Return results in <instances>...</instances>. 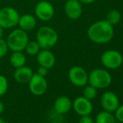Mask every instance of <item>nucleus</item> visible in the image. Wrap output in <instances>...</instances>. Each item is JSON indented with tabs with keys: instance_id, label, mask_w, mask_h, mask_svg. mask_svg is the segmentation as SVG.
Returning a JSON list of instances; mask_svg holds the SVG:
<instances>
[{
	"instance_id": "obj_1",
	"label": "nucleus",
	"mask_w": 123,
	"mask_h": 123,
	"mask_svg": "<svg viewBox=\"0 0 123 123\" xmlns=\"http://www.w3.org/2000/svg\"><path fill=\"white\" fill-rule=\"evenodd\" d=\"M88 38L91 42L103 44L110 42L114 37V28L106 20H99L89 27Z\"/></svg>"
},
{
	"instance_id": "obj_19",
	"label": "nucleus",
	"mask_w": 123,
	"mask_h": 123,
	"mask_svg": "<svg viewBox=\"0 0 123 123\" xmlns=\"http://www.w3.org/2000/svg\"><path fill=\"white\" fill-rule=\"evenodd\" d=\"M121 19H122V14H121L120 11L117 9L110 10L107 13L106 17H105V20L112 26L118 25L120 23Z\"/></svg>"
},
{
	"instance_id": "obj_16",
	"label": "nucleus",
	"mask_w": 123,
	"mask_h": 123,
	"mask_svg": "<svg viewBox=\"0 0 123 123\" xmlns=\"http://www.w3.org/2000/svg\"><path fill=\"white\" fill-rule=\"evenodd\" d=\"M18 25L19 29L26 31H31L37 25V18L34 15L30 13H25L21 15L18 19Z\"/></svg>"
},
{
	"instance_id": "obj_2",
	"label": "nucleus",
	"mask_w": 123,
	"mask_h": 123,
	"mask_svg": "<svg viewBox=\"0 0 123 123\" xmlns=\"http://www.w3.org/2000/svg\"><path fill=\"white\" fill-rule=\"evenodd\" d=\"M59 40L58 33L49 26H42L36 33V41L41 49H50Z\"/></svg>"
},
{
	"instance_id": "obj_29",
	"label": "nucleus",
	"mask_w": 123,
	"mask_h": 123,
	"mask_svg": "<svg viewBox=\"0 0 123 123\" xmlns=\"http://www.w3.org/2000/svg\"><path fill=\"white\" fill-rule=\"evenodd\" d=\"M3 30H4V29H3V27L0 25V39H1V38L3 37Z\"/></svg>"
},
{
	"instance_id": "obj_23",
	"label": "nucleus",
	"mask_w": 123,
	"mask_h": 123,
	"mask_svg": "<svg viewBox=\"0 0 123 123\" xmlns=\"http://www.w3.org/2000/svg\"><path fill=\"white\" fill-rule=\"evenodd\" d=\"M8 47L7 44L6 40L1 38L0 39V59L3 58L4 56H6V55L8 54Z\"/></svg>"
},
{
	"instance_id": "obj_8",
	"label": "nucleus",
	"mask_w": 123,
	"mask_h": 123,
	"mask_svg": "<svg viewBox=\"0 0 123 123\" xmlns=\"http://www.w3.org/2000/svg\"><path fill=\"white\" fill-rule=\"evenodd\" d=\"M68 77L70 82L78 87H83L88 83V73L81 66L71 67L69 70Z\"/></svg>"
},
{
	"instance_id": "obj_31",
	"label": "nucleus",
	"mask_w": 123,
	"mask_h": 123,
	"mask_svg": "<svg viewBox=\"0 0 123 123\" xmlns=\"http://www.w3.org/2000/svg\"><path fill=\"white\" fill-rule=\"evenodd\" d=\"M118 123H123V122H118Z\"/></svg>"
},
{
	"instance_id": "obj_28",
	"label": "nucleus",
	"mask_w": 123,
	"mask_h": 123,
	"mask_svg": "<svg viewBox=\"0 0 123 123\" xmlns=\"http://www.w3.org/2000/svg\"><path fill=\"white\" fill-rule=\"evenodd\" d=\"M5 110V107H4V104L0 100V114H2Z\"/></svg>"
},
{
	"instance_id": "obj_18",
	"label": "nucleus",
	"mask_w": 123,
	"mask_h": 123,
	"mask_svg": "<svg viewBox=\"0 0 123 123\" xmlns=\"http://www.w3.org/2000/svg\"><path fill=\"white\" fill-rule=\"evenodd\" d=\"M96 123H116V118L111 112L103 111L97 114Z\"/></svg>"
},
{
	"instance_id": "obj_10",
	"label": "nucleus",
	"mask_w": 123,
	"mask_h": 123,
	"mask_svg": "<svg viewBox=\"0 0 123 123\" xmlns=\"http://www.w3.org/2000/svg\"><path fill=\"white\" fill-rule=\"evenodd\" d=\"M72 107L76 114L79 116L91 115L93 111V104L91 100H88L84 96H79L72 102Z\"/></svg>"
},
{
	"instance_id": "obj_20",
	"label": "nucleus",
	"mask_w": 123,
	"mask_h": 123,
	"mask_svg": "<svg viewBox=\"0 0 123 123\" xmlns=\"http://www.w3.org/2000/svg\"><path fill=\"white\" fill-rule=\"evenodd\" d=\"M40 49H41L40 46H39V44H38V42L36 40L29 41L25 49L26 53L29 55H30V56L37 55V54L40 51Z\"/></svg>"
},
{
	"instance_id": "obj_26",
	"label": "nucleus",
	"mask_w": 123,
	"mask_h": 123,
	"mask_svg": "<svg viewBox=\"0 0 123 123\" xmlns=\"http://www.w3.org/2000/svg\"><path fill=\"white\" fill-rule=\"evenodd\" d=\"M48 70H49V69L45 68V67L39 66V69H38V70H37V74H39V75H41V76L45 77V76L48 74Z\"/></svg>"
},
{
	"instance_id": "obj_24",
	"label": "nucleus",
	"mask_w": 123,
	"mask_h": 123,
	"mask_svg": "<svg viewBox=\"0 0 123 123\" xmlns=\"http://www.w3.org/2000/svg\"><path fill=\"white\" fill-rule=\"evenodd\" d=\"M114 112H115L114 117L116 120H117L119 122H123V105H119Z\"/></svg>"
},
{
	"instance_id": "obj_12",
	"label": "nucleus",
	"mask_w": 123,
	"mask_h": 123,
	"mask_svg": "<svg viewBox=\"0 0 123 123\" xmlns=\"http://www.w3.org/2000/svg\"><path fill=\"white\" fill-rule=\"evenodd\" d=\"M64 9L66 16L71 20L79 19L83 13L82 3L78 0H67Z\"/></svg>"
},
{
	"instance_id": "obj_13",
	"label": "nucleus",
	"mask_w": 123,
	"mask_h": 123,
	"mask_svg": "<svg viewBox=\"0 0 123 123\" xmlns=\"http://www.w3.org/2000/svg\"><path fill=\"white\" fill-rule=\"evenodd\" d=\"M37 61L39 66L51 69L55 64V56L50 49H41L37 54Z\"/></svg>"
},
{
	"instance_id": "obj_6",
	"label": "nucleus",
	"mask_w": 123,
	"mask_h": 123,
	"mask_svg": "<svg viewBox=\"0 0 123 123\" xmlns=\"http://www.w3.org/2000/svg\"><path fill=\"white\" fill-rule=\"evenodd\" d=\"M100 62L105 68L109 70H117L123 64V56L117 50L109 49L101 55Z\"/></svg>"
},
{
	"instance_id": "obj_17",
	"label": "nucleus",
	"mask_w": 123,
	"mask_h": 123,
	"mask_svg": "<svg viewBox=\"0 0 123 123\" xmlns=\"http://www.w3.org/2000/svg\"><path fill=\"white\" fill-rule=\"evenodd\" d=\"M26 61H27L26 56L22 51H14L10 55V65L15 69L25 65Z\"/></svg>"
},
{
	"instance_id": "obj_3",
	"label": "nucleus",
	"mask_w": 123,
	"mask_h": 123,
	"mask_svg": "<svg viewBox=\"0 0 123 123\" xmlns=\"http://www.w3.org/2000/svg\"><path fill=\"white\" fill-rule=\"evenodd\" d=\"M29 41V37L27 32L21 29H14L10 32L7 38V44L8 49L14 51H23L25 50L28 42Z\"/></svg>"
},
{
	"instance_id": "obj_14",
	"label": "nucleus",
	"mask_w": 123,
	"mask_h": 123,
	"mask_svg": "<svg viewBox=\"0 0 123 123\" xmlns=\"http://www.w3.org/2000/svg\"><path fill=\"white\" fill-rule=\"evenodd\" d=\"M34 71L29 66H21L19 68H16L13 73L14 80L19 84H28L30 79L32 78Z\"/></svg>"
},
{
	"instance_id": "obj_5",
	"label": "nucleus",
	"mask_w": 123,
	"mask_h": 123,
	"mask_svg": "<svg viewBox=\"0 0 123 123\" xmlns=\"http://www.w3.org/2000/svg\"><path fill=\"white\" fill-rule=\"evenodd\" d=\"M19 13L12 7H4L0 9V25L3 29H10L18 25Z\"/></svg>"
},
{
	"instance_id": "obj_7",
	"label": "nucleus",
	"mask_w": 123,
	"mask_h": 123,
	"mask_svg": "<svg viewBox=\"0 0 123 123\" xmlns=\"http://www.w3.org/2000/svg\"><path fill=\"white\" fill-rule=\"evenodd\" d=\"M34 14L36 18L41 21H49L55 15V8L49 1L42 0L36 3L34 7Z\"/></svg>"
},
{
	"instance_id": "obj_25",
	"label": "nucleus",
	"mask_w": 123,
	"mask_h": 123,
	"mask_svg": "<svg viewBox=\"0 0 123 123\" xmlns=\"http://www.w3.org/2000/svg\"><path fill=\"white\" fill-rule=\"evenodd\" d=\"M79 123H94V121L90 117V115L81 116L79 120Z\"/></svg>"
},
{
	"instance_id": "obj_22",
	"label": "nucleus",
	"mask_w": 123,
	"mask_h": 123,
	"mask_svg": "<svg viewBox=\"0 0 123 123\" xmlns=\"http://www.w3.org/2000/svg\"><path fill=\"white\" fill-rule=\"evenodd\" d=\"M8 89V79L3 74H0V96H3L6 94Z\"/></svg>"
},
{
	"instance_id": "obj_11",
	"label": "nucleus",
	"mask_w": 123,
	"mask_h": 123,
	"mask_svg": "<svg viewBox=\"0 0 123 123\" xmlns=\"http://www.w3.org/2000/svg\"><path fill=\"white\" fill-rule=\"evenodd\" d=\"M100 104L104 111L114 112L120 105V100L117 95L112 91H105L100 98Z\"/></svg>"
},
{
	"instance_id": "obj_21",
	"label": "nucleus",
	"mask_w": 123,
	"mask_h": 123,
	"mask_svg": "<svg viewBox=\"0 0 123 123\" xmlns=\"http://www.w3.org/2000/svg\"><path fill=\"white\" fill-rule=\"evenodd\" d=\"M96 96H97V89L96 87L91 86V85L86 86L85 87L84 91H83V96L84 97H86L88 100H92L96 97Z\"/></svg>"
},
{
	"instance_id": "obj_30",
	"label": "nucleus",
	"mask_w": 123,
	"mask_h": 123,
	"mask_svg": "<svg viewBox=\"0 0 123 123\" xmlns=\"http://www.w3.org/2000/svg\"><path fill=\"white\" fill-rule=\"evenodd\" d=\"M0 123H6V122H5L3 119H2V118H0Z\"/></svg>"
},
{
	"instance_id": "obj_27",
	"label": "nucleus",
	"mask_w": 123,
	"mask_h": 123,
	"mask_svg": "<svg viewBox=\"0 0 123 123\" xmlns=\"http://www.w3.org/2000/svg\"><path fill=\"white\" fill-rule=\"evenodd\" d=\"M78 1L80 2L82 4H91V3H94L96 0H78Z\"/></svg>"
},
{
	"instance_id": "obj_15",
	"label": "nucleus",
	"mask_w": 123,
	"mask_h": 123,
	"mask_svg": "<svg viewBox=\"0 0 123 123\" xmlns=\"http://www.w3.org/2000/svg\"><path fill=\"white\" fill-rule=\"evenodd\" d=\"M72 108V101L69 97L65 96H60L55 100L54 104V109L56 113L63 115L68 113Z\"/></svg>"
},
{
	"instance_id": "obj_4",
	"label": "nucleus",
	"mask_w": 123,
	"mask_h": 123,
	"mask_svg": "<svg viewBox=\"0 0 123 123\" xmlns=\"http://www.w3.org/2000/svg\"><path fill=\"white\" fill-rule=\"evenodd\" d=\"M112 81L111 74L105 69H94L88 74V83L96 89H105Z\"/></svg>"
},
{
	"instance_id": "obj_9",
	"label": "nucleus",
	"mask_w": 123,
	"mask_h": 123,
	"mask_svg": "<svg viewBox=\"0 0 123 123\" xmlns=\"http://www.w3.org/2000/svg\"><path fill=\"white\" fill-rule=\"evenodd\" d=\"M28 84H29V91L34 96H43L47 91L48 82L46 80L45 77L39 75L37 73H34L32 78L30 79Z\"/></svg>"
}]
</instances>
